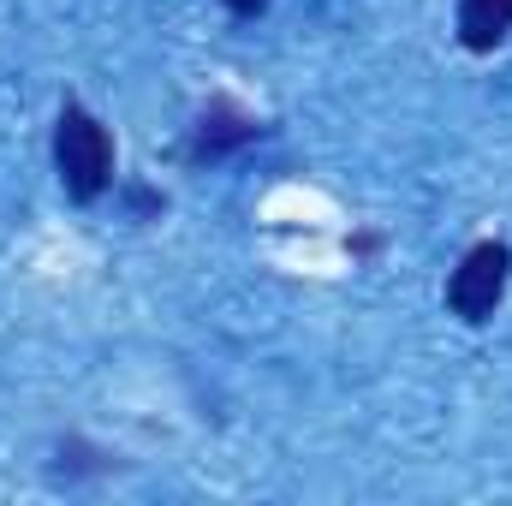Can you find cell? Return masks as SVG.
<instances>
[{"instance_id":"6da1fadb","label":"cell","mask_w":512,"mask_h":506,"mask_svg":"<svg viewBox=\"0 0 512 506\" xmlns=\"http://www.w3.org/2000/svg\"><path fill=\"white\" fill-rule=\"evenodd\" d=\"M54 161H60V185L78 197V203H96L114 179V143L96 114L84 108H66L60 131H54Z\"/></svg>"},{"instance_id":"277c9868","label":"cell","mask_w":512,"mask_h":506,"mask_svg":"<svg viewBox=\"0 0 512 506\" xmlns=\"http://www.w3.org/2000/svg\"><path fill=\"white\" fill-rule=\"evenodd\" d=\"M227 6H233V12H262L268 0H227Z\"/></svg>"},{"instance_id":"7a4b0ae2","label":"cell","mask_w":512,"mask_h":506,"mask_svg":"<svg viewBox=\"0 0 512 506\" xmlns=\"http://www.w3.org/2000/svg\"><path fill=\"white\" fill-rule=\"evenodd\" d=\"M507 268H512L507 245H477V251L453 268V286H447L453 310H459L465 322H489L495 304H501V292H507Z\"/></svg>"},{"instance_id":"3957f363","label":"cell","mask_w":512,"mask_h":506,"mask_svg":"<svg viewBox=\"0 0 512 506\" xmlns=\"http://www.w3.org/2000/svg\"><path fill=\"white\" fill-rule=\"evenodd\" d=\"M512 30V0H459V36L465 48H495Z\"/></svg>"}]
</instances>
